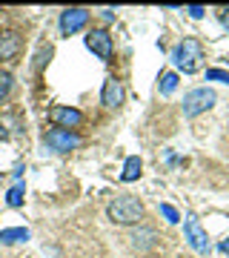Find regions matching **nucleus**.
Here are the masks:
<instances>
[{
    "label": "nucleus",
    "mask_w": 229,
    "mask_h": 258,
    "mask_svg": "<svg viewBox=\"0 0 229 258\" xmlns=\"http://www.w3.org/2000/svg\"><path fill=\"white\" fill-rule=\"evenodd\" d=\"M109 221L112 224H120V227H137V224L143 221V204H140V198H135V195H120V198H115V201L109 204Z\"/></svg>",
    "instance_id": "1"
},
{
    "label": "nucleus",
    "mask_w": 229,
    "mask_h": 258,
    "mask_svg": "<svg viewBox=\"0 0 229 258\" xmlns=\"http://www.w3.org/2000/svg\"><path fill=\"white\" fill-rule=\"evenodd\" d=\"M201 60H203V46L195 37H183L172 52V63L178 66L183 75L198 72V69H201Z\"/></svg>",
    "instance_id": "2"
},
{
    "label": "nucleus",
    "mask_w": 229,
    "mask_h": 258,
    "mask_svg": "<svg viewBox=\"0 0 229 258\" xmlns=\"http://www.w3.org/2000/svg\"><path fill=\"white\" fill-rule=\"evenodd\" d=\"M218 101V95L212 92L209 86H198V89H189V92L183 95V115L186 118H198L201 112L212 109Z\"/></svg>",
    "instance_id": "3"
},
{
    "label": "nucleus",
    "mask_w": 229,
    "mask_h": 258,
    "mask_svg": "<svg viewBox=\"0 0 229 258\" xmlns=\"http://www.w3.org/2000/svg\"><path fill=\"white\" fill-rule=\"evenodd\" d=\"M46 144H49V149H55V152H72V149L81 147V138H78V132H72V129L52 126L46 132Z\"/></svg>",
    "instance_id": "4"
},
{
    "label": "nucleus",
    "mask_w": 229,
    "mask_h": 258,
    "mask_svg": "<svg viewBox=\"0 0 229 258\" xmlns=\"http://www.w3.org/2000/svg\"><path fill=\"white\" fill-rule=\"evenodd\" d=\"M183 235H186V241H189V247H192L195 252H209V235H206V230L201 227L198 215H186Z\"/></svg>",
    "instance_id": "5"
},
{
    "label": "nucleus",
    "mask_w": 229,
    "mask_h": 258,
    "mask_svg": "<svg viewBox=\"0 0 229 258\" xmlns=\"http://www.w3.org/2000/svg\"><path fill=\"white\" fill-rule=\"evenodd\" d=\"M86 49L92 55H98L101 60H109L112 52H115V43H112V35L106 29H92L86 35Z\"/></svg>",
    "instance_id": "6"
},
{
    "label": "nucleus",
    "mask_w": 229,
    "mask_h": 258,
    "mask_svg": "<svg viewBox=\"0 0 229 258\" xmlns=\"http://www.w3.org/2000/svg\"><path fill=\"white\" fill-rule=\"evenodd\" d=\"M89 23V12L86 9H63L60 12V20H57V29H60V35H74V32H81L83 26Z\"/></svg>",
    "instance_id": "7"
},
{
    "label": "nucleus",
    "mask_w": 229,
    "mask_h": 258,
    "mask_svg": "<svg viewBox=\"0 0 229 258\" xmlns=\"http://www.w3.org/2000/svg\"><path fill=\"white\" fill-rule=\"evenodd\" d=\"M23 49V40L15 29H0V63L6 60H15Z\"/></svg>",
    "instance_id": "8"
},
{
    "label": "nucleus",
    "mask_w": 229,
    "mask_h": 258,
    "mask_svg": "<svg viewBox=\"0 0 229 258\" xmlns=\"http://www.w3.org/2000/svg\"><path fill=\"white\" fill-rule=\"evenodd\" d=\"M49 118L55 120V126L72 129V132H74V126H81V123H83V112L74 109V106H55V109L49 112Z\"/></svg>",
    "instance_id": "9"
},
{
    "label": "nucleus",
    "mask_w": 229,
    "mask_h": 258,
    "mask_svg": "<svg viewBox=\"0 0 229 258\" xmlns=\"http://www.w3.org/2000/svg\"><path fill=\"white\" fill-rule=\"evenodd\" d=\"M129 241H132V247H135L137 252H149V249H155V244H158V232L152 230V227H140V224H137L135 230L129 232Z\"/></svg>",
    "instance_id": "10"
},
{
    "label": "nucleus",
    "mask_w": 229,
    "mask_h": 258,
    "mask_svg": "<svg viewBox=\"0 0 229 258\" xmlns=\"http://www.w3.org/2000/svg\"><path fill=\"white\" fill-rule=\"evenodd\" d=\"M123 83L118 81V78H106L103 81V89H101V103L103 106H109V109H115V106H120L123 103Z\"/></svg>",
    "instance_id": "11"
},
{
    "label": "nucleus",
    "mask_w": 229,
    "mask_h": 258,
    "mask_svg": "<svg viewBox=\"0 0 229 258\" xmlns=\"http://www.w3.org/2000/svg\"><path fill=\"white\" fill-rule=\"evenodd\" d=\"M140 169H143L140 158H137V155H129L126 164H123V172H120V181H126V184L137 181V178H140Z\"/></svg>",
    "instance_id": "12"
},
{
    "label": "nucleus",
    "mask_w": 229,
    "mask_h": 258,
    "mask_svg": "<svg viewBox=\"0 0 229 258\" xmlns=\"http://www.w3.org/2000/svg\"><path fill=\"white\" fill-rule=\"evenodd\" d=\"M23 241H29L26 227H6V230H0V244H23Z\"/></svg>",
    "instance_id": "13"
},
{
    "label": "nucleus",
    "mask_w": 229,
    "mask_h": 258,
    "mask_svg": "<svg viewBox=\"0 0 229 258\" xmlns=\"http://www.w3.org/2000/svg\"><path fill=\"white\" fill-rule=\"evenodd\" d=\"M175 89H178V75H175V72L161 75V83H158V92H161V95H172Z\"/></svg>",
    "instance_id": "14"
},
{
    "label": "nucleus",
    "mask_w": 229,
    "mask_h": 258,
    "mask_svg": "<svg viewBox=\"0 0 229 258\" xmlns=\"http://www.w3.org/2000/svg\"><path fill=\"white\" fill-rule=\"evenodd\" d=\"M23 195H26L23 184H15L9 192H6V204H9L12 210H18V207H23Z\"/></svg>",
    "instance_id": "15"
},
{
    "label": "nucleus",
    "mask_w": 229,
    "mask_h": 258,
    "mask_svg": "<svg viewBox=\"0 0 229 258\" xmlns=\"http://www.w3.org/2000/svg\"><path fill=\"white\" fill-rule=\"evenodd\" d=\"M12 89H15V78H12L9 72H3V69H0V103L12 95Z\"/></svg>",
    "instance_id": "16"
},
{
    "label": "nucleus",
    "mask_w": 229,
    "mask_h": 258,
    "mask_svg": "<svg viewBox=\"0 0 229 258\" xmlns=\"http://www.w3.org/2000/svg\"><path fill=\"white\" fill-rule=\"evenodd\" d=\"M158 210H161V215H164L169 224H178V221H181V215H178V210H175L172 204H161Z\"/></svg>",
    "instance_id": "17"
},
{
    "label": "nucleus",
    "mask_w": 229,
    "mask_h": 258,
    "mask_svg": "<svg viewBox=\"0 0 229 258\" xmlns=\"http://www.w3.org/2000/svg\"><path fill=\"white\" fill-rule=\"evenodd\" d=\"M206 81L229 83V72H226V69H206Z\"/></svg>",
    "instance_id": "18"
},
{
    "label": "nucleus",
    "mask_w": 229,
    "mask_h": 258,
    "mask_svg": "<svg viewBox=\"0 0 229 258\" xmlns=\"http://www.w3.org/2000/svg\"><path fill=\"white\" fill-rule=\"evenodd\" d=\"M49 55H52V46L40 49V55H37V60H35V69H40L43 63H49Z\"/></svg>",
    "instance_id": "19"
},
{
    "label": "nucleus",
    "mask_w": 229,
    "mask_h": 258,
    "mask_svg": "<svg viewBox=\"0 0 229 258\" xmlns=\"http://www.w3.org/2000/svg\"><path fill=\"white\" fill-rule=\"evenodd\" d=\"M186 12H189V18H195V20H201L203 18V6H198V3H192V6H186Z\"/></svg>",
    "instance_id": "20"
},
{
    "label": "nucleus",
    "mask_w": 229,
    "mask_h": 258,
    "mask_svg": "<svg viewBox=\"0 0 229 258\" xmlns=\"http://www.w3.org/2000/svg\"><path fill=\"white\" fill-rule=\"evenodd\" d=\"M220 23L229 29V6H226V9H220Z\"/></svg>",
    "instance_id": "21"
},
{
    "label": "nucleus",
    "mask_w": 229,
    "mask_h": 258,
    "mask_svg": "<svg viewBox=\"0 0 229 258\" xmlns=\"http://www.w3.org/2000/svg\"><path fill=\"white\" fill-rule=\"evenodd\" d=\"M218 249H220V252H226V255H229V238H226V241H220V244H218Z\"/></svg>",
    "instance_id": "22"
}]
</instances>
